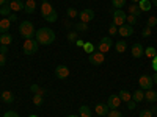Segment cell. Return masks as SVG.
<instances>
[{
    "label": "cell",
    "mask_w": 157,
    "mask_h": 117,
    "mask_svg": "<svg viewBox=\"0 0 157 117\" xmlns=\"http://www.w3.org/2000/svg\"><path fill=\"white\" fill-rule=\"evenodd\" d=\"M35 39H36V42L39 45H50L55 41V33H54V30H50L47 27H43L35 33Z\"/></svg>",
    "instance_id": "cell-1"
},
{
    "label": "cell",
    "mask_w": 157,
    "mask_h": 117,
    "mask_svg": "<svg viewBox=\"0 0 157 117\" xmlns=\"http://www.w3.org/2000/svg\"><path fill=\"white\" fill-rule=\"evenodd\" d=\"M19 33H21V36H22L24 39H33L36 30H35V27H33L32 22L24 20V22H21V25H19Z\"/></svg>",
    "instance_id": "cell-2"
},
{
    "label": "cell",
    "mask_w": 157,
    "mask_h": 117,
    "mask_svg": "<svg viewBox=\"0 0 157 117\" xmlns=\"http://www.w3.org/2000/svg\"><path fill=\"white\" fill-rule=\"evenodd\" d=\"M38 48H39V44L36 42V39H25L24 47H22V50H24L25 55H33V53H36Z\"/></svg>",
    "instance_id": "cell-3"
},
{
    "label": "cell",
    "mask_w": 157,
    "mask_h": 117,
    "mask_svg": "<svg viewBox=\"0 0 157 117\" xmlns=\"http://www.w3.org/2000/svg\"><path fill=\"white\" fill-rule=\"evenodd\" d=\"M113 45V41H112V37L110 36H105V37H102L101 41H99V45H98V51H101V53L105 55L107 51L112 48Z\"/></svg>",
    "instance_id": "cell-4"
},
{
    "label": "cell",
    "mask_w": 157,
    "mask_h": 117,
    "mask_svg": "<svg viewBox=\"0 0 157 117\" xmlns=\"http://www.w3.org/2000/svg\"><path fill=\"white\" fill-rule=\"evenodd\" d=\"M126 17H127V14H126L123 9H115L113 11V23L116 25V27L124 25L126 23Z\"/></svg>",
    "instance_id": "cell-5"
},
{
    "label": "cell",
    "mask_w": 157,
    "mask_h": 117,
    "mask_svg": "<svg viewBox=\"0 0 157 117\" xmlns=\"http://www.w3.org/2000/svg\"><path fill=\"white\" fill-rule=\"evenodd\" d=\"M138 84H140V89L148 90V89H152L154 80H152V76H149V75H141L138 78Z\"/></svg>",
    "instance_id": "cell-6"
},
{
    "label": "cell",
    "mask_w": 157,
    "mask_h": 117,
    "mask_svg": "<svg viewBox=\"0 0 157 117\" xmlns=\"http://www.w3.org/2000/svg\"><path fill=\"white\" fill-rule=\"evenodd\" d=\"M78 19H80V22L88 23V22H91V20L94 19V11H93V9H90V8L82 9L80 12H78Z\"/></svg>",
    "instance_id": "cell-7"
},
{
    "label": "cell",
    "mask_w": 157,
    "mask_h": 117,
    "mask_svg": "<svg viewBox=\"0 0 157 117\" xmlns=\"http://www.w3.org/2000/svg\"><path fill=\"white\" fill-rule=\"evenodd\" d=\"M104 61H105V56L101 51H94V53L90 55V62L93 66H101V64H104Z\"/></svg>",
    "instance_id": "cell-8"
},
{
    "label": "cell",
    "mask_w": 157,
    "mask_h": 117,
    "mask_svg": "<svg viewBox=\"0 0 157 117\" xmlns=\"http://www.w3.org/2000/svg\"><path fill=\"white\" fill-rule=\"evenodd\" d=\"M120 105H121V98H120V95L113 94V95L109 97V100H107V106H109L110 109H118V108H120Z\"/></svg>",
    "instance_id": "cell-9"
},
{
    "label": "cell",
    "mask_w": 157,
    "mask_h": 117,
    "mask_svg": "<svg viewBox=\"0 0 157 117\" xmlns=\"http://www.w3.org/2000/svg\"><path fill=\"white\" fill-rule=\"evenodd\" d=\"M130 53H132L134 58H141L143 55H145V48H143L141 44H134L132 47H130Z\"/></svg>",
    "instance_id": "cell-10"
},
{
    "label": "cell",
    "mask_w": 157,
    "mask_h": 117,
    "mask_svg": "<svg viewBox=\"0 0 157 117\" xmlns=\"http://www.w3.org/2000/svg\"><path fill=\"white\" fill-rule=\"evenodd\" d=\"M118 34H120V36H123V37L132 36V34H134V28L130 27V25L124 23V25H121V27H118Z\"/></svg>",
    "instance_id": "cell-11"
},
{
    "label": "cell",
    "mask_w": 157,
    "mask_h": 117,
    "mask_svg": "<svg viewBox=\"0 0 157 117\" xmlns=\"http://www.w3.org/2000/svg\"><path fill=\"white\" fill-rule=\"evenodd\" d=\"M55 76L57 78H60V80H64V78H68L69 76V69L66 67V66H58L57 69H55Z\"/></svg>",
    "instance_id": "cell-12"
},
{
    "label": "cell",
    "mask_w": 157,
    "mask_h": 117,
    "mask_svg": "<svg viewBox=\"0 0 157 117\" xmlns=\"http://www.w3.org/2000/svg\"><path fill=\"white\" fill-rule=\"evenodd\" d=\"M54 11H55L54 6H52L49 2H43V3H41V16H43L44 19H46L47 16H50Z\"/></svg>",
    "instance_id": "cell-13"
},
{
    "label": "cell",
    "mask_w": 157,
    "mask_h": 117,
    "mask_svg": "<svg viewBox=\"0 0 157 117\" xmlns=\"http://www.w3.org/2000/svg\"><path fill=\"white\" fill-rule=\"evenodd\" d=\"M94 111H96V114L98 115H107L109 114V111H110V108L107 106V103H105V105H104V103H98V105L94 106Z\"/></svg>",
    "instance_id": "cell-14"
},
{
    "label": "cell",
    "mask_w": 157,
    "mask_h": 117,
    "mask_svg": "<svg viewBox=\"0 0 157 117\" xmlns=\"http://www.w3.org/2000/svg\"><path fill=\"white\" fill-rule=\"evenodd\" d=\"M0 97H2L3 103H8V105H11V103L14 101V94H13L11 90H2Z\"/></svg>",
    "instance_id": "cell-15"
},
{
    "label": "cell",
    "mask_w": 157,
    "mask_h": 117,
    "mask_svg": "<svg viewBox=\"0 0 157 117\" xmlns=\"http://www.w3.org/2000/svg\"><path fill=\"white\" fill-rule=\"evenodd\" d=\"M24 11L27 12V14H33V12L36 11V2L35 0H27L24 5Z\"/></svg>",
    "instance_id": "cell-16"
},
{
    "label": "cell",
    "mask_w": 157,
    "mask_h": 117,
    "mask_svg": "<svg viewBox=\"0 0 157 117\" xmlns=\"http://www.w3.org/2000/svg\"><path fill=\"white\" fill-rule=\"evenodd\" d=\"M10 27H11V20H10L8 17L2 19V20H0V34H3V33H8Z\"/></svg>",
    "instance_id": "cell-17"
},
{
    "label": "cell",
    "mask_w": 157,
    "mask_h": 117,
    "mask_svg": "<svg viewBox=\"0 0 157 117\" xmlns=\"http://www.w3.org/2000/svg\"><path fill=\"white\" fill-rule=\"evenodd\" d=\"M24 5L25 3H22L21 0H13V2H10V8H11V11H24Z\"/></svg>",
    "instance_id": "cell-18"
},
{
    "label": "cell",
    "mask_w": 157,
    "mask_h": 117,
    "mask_svg": "<svg viewBox=\"0 0 157 117\" xmlns=\"http://www.w3.org/2000/svg\"><path fill=\"white\" fill-rule=\"evenodd\" d=\"M145 100L149 101V103H154L157 100V92H155V90H152V89H148L146 92H145Z\"/></svg>",
    "instance_id": "cell-19"
},
{
    "label": "cell",
    "mask_w": 157,
    "mask_h": 117,
    "mask_svg": "<svg viewBox=\"0 0 157 117\" xmlns=\"http://www.w3.org/2000/svg\"><path fill=\"white\" fill-rule=\"evenodd\" d=\"M11 42H13V34H10V33L0 34V44L2 45H10Z\"/></svg>",
    "instance_id": "cell-20"
},
{
    "label": "cell",
    "mask_w": 157,
    "mask_h": 117,
    "mask_svg": "<svg viewBox=\"0 0 157 117\" xmlns=\"http://www.w3.org/2000/svg\"><path fill=\"white\" fill-rule=\"evenodd\" d=\"M132 100L135 103H140L141 100H145V92H143V89H137L135 92L132 94Z\"/></svg>",
    "instance_id": "cell-21"
},
{
    "label": "cell",
    "mask_w": 157,
    "mask_h": 117,
    "mask_svg": "<svg viewBox=\"0 0 157 117\" xmlns=\"http://www.w3.org/2000/svg\"><path fill=\"white\" fill-rule=\"evenodd\" d=\"M78 115H80V117H91V108L86 106V105L80 106V108H78Z\"/></svg>",
    "instance_id": "cell-22"
},
{
    "label": "cell",
    "mask_w": 157,
    "mask_h": 117,
    "mask_svg": "<svg viewBox=\"0 0 157 117\" xmlns=\"http://www.w3.org/2000/svg\"><path fill=\"white\" fill-rule=\"evenodd\" d=\"M151 6H152V5H151V0H140V2H138V8H140L141 11H145V12L149 11Z\"/></svg>",
    "instance_id": "cell-23"
},
{
    "label": "cell",
    "mask_w": 157,
    "mask_h": 117,
    "mask_svg": "<svg viewBox=\"0 0 157 117\" xmlns=\"http://www.w3.org/2000/svg\"><path fill=\"white\" fill-rule=\"evenodd\" d=\"M82 48H83L85 53H88V55H91V53H94V51H96V45L93 42H85Z\"/></svg>",
    "instance_id": "cell-24"
},
{
    "label": "cell",
    "mask_w": 157,
    "mask_h": 117,
    "mask_svg": "<svg viewBox=\"0 0 157 117\" xmlns=\"http://www.w3.org/2000/svg\"><path fill=\"white\" fill-rule=\"evenodd\" d=\"M115 48H116L118 53H124V51L127 50V44H126V41H118L116 45H115Z\"/></svg>",
    "instance_id": "cell-25"
},
{
    "label": "cell",
    "mask_w": 157,
    "mask_h": 117,
    "mask_svg": "<svg viewBox=\"0 0 157 117\" xmlns=\"http://www.w3.org/2000/svg\"><path fill=\"white\" fill-rule=\"evenodd\" d=\"M129 14H132V16H135V17H138L140 14H141V9L138 8V5H130L129 6Z\"/></svg>",
    "instance_id": "cell-26"
},
{
    "label": "cell",
    "mask_w": 157,
    "mask_h": 117,
    "mask_svg": "<svg viewBox=\"0 0 157 117\" xmlns=\"http://www.w3.org/2000/svg\"><path fill=\"white\" fill-rule=\"evenodd\" d=\"M10 14H11V8H10V3H5L3 6H0V16L8 17Z\"/></svg>",
    "instance_id": "cell-27"
},
{
    "label": "cell",
    "mask_w": 157,
    "mask_h": 117,
    "mask_svg": "<svg viewBox=\"0 0 157 117\" xmlns=\"http://www.w3.org/2000/svg\"><path fill=\"white\" fill-rule=\"evenodd\" d=\"M118 95H120V98H121V101H130V100H132V95H130L129 92H127V90H120V94H118Z\"/></svg>",
    "instance_id": "cell-28"
},
{
    "label": "cell",
    "mask_w": 157,
    "mask_h": 117,
    "mask_svg": "<svg viewBox=\"0 0 157 117\" xmlns=\"http://www.w3.org/2000/svg\"><path fill=\"white\" fill-rule=\"evenodd\" d=\"M30 90H32L33 94H39V95H44V94H46V90H44L43 87H39L38 84H32V86H30Z\"/></svg>",
    "instance_id": "cell-29"
},
{
    "label": "cell",
    "mask_w": 157,
    "mask_h": 117,
    "mask_svg": "<svg viewBox=\"0 0 157 117\" xmlns=\"http://www.w3.org/2000/svg\"><path fill=\"white\" fill-rule=\"evenodd\" d=\"M32 100H33V103H35L36 106H41V105H43V101H44V97H43V95H39V94H33Z\"/></svg>",
    "instance_id": "cell-30"
},
{
    "label": "cell",
    "mask_w": 157,
    "mask_h": 117,
    "mask_svg": "<svg viewBox=\"0 0 157 117\" xmlns=\"http://www.w3.org/2000/svg\"><path fill=\"white\" fill-rule=\"evenodd\" d=\"M145 55H146L148 58H151V59H152V58L157 55V50H155L154 47H146V48H145Z\"/></svg>",
    "instance_id": "cell-31"
},
{
    "label": "cell",
    "mask_w": 157,
    "mask_h": 117,
    "mask_svg": "<svg viewBox=\"0 0 157 117\" xmlns=\"http://www.w3.org/2000/svg\"><path fill=\"white\" fill-rule=\"evenodd\" d=\"M75 31H88V23H85V22H77V23H75Z\"/></svg>",
    "instance_id": "cell-32"
},
{
    "label": "cell",
    "mask_w": 157,
    "mask_h": 117,
    "mask_svg": "<svg viewBox=\"0 0 157 117\" xmlns=\"http://www.w3.org/2000/svg\"><path fill=\"white\" fill-rule=\"evenodd\" d=\"M112 5L115 9H121L126 5V0H112Z\"/></svg>",
    "instance_id": "cell-33"
},
{
    "label": "cell",
    "mask_w": 157,
    "mask_h": 117,
    "mask_svg": "<svg viewBox=\"0 0 157 117\" xmlns=\"http://www.w3.org/2000/svg\"><path fill=\"white\" fill-rule=\"evenodd\" d=\"M66 14H68V17H69V19H74V17H77V16H78V11H77L75 8H72V6H71V8H68V9H66Z\"/></svg>",
    "instance_id": "cell-34"
},
{
    "label": "cell",
    "mask_w": 157,
    "mask_h": 117,
    "mask_svg": "<svg viewBox=\"0 0 157 117\" xmlns=\"http://www.w3.org/2000/svg\"><path fill=\"white\" fill-rule=\"evenodd\" d=\"M126 22H127V25H130V27H134V25L138 22V17H135V16H132V14H129V16L126 17Z\"/></svg>",
    "instance_id": "cell-35"
},
{
    "label": "cell",
    "mask_w": 157,
    "mask_h": 117,
    "mask_svg": "<svg viewBox=\"0 0 157 117\" xmlns=\"http://www.w3.org/2000/svg\"><path fill=\"white\" fill-rule=\"evenodd\" d=\"M78 39V31H69L68 33V41L69 42H75Z\"/></svg>",
    "instance_id": "cell-36"
},
{
    "label": "cell",
    "mask_w": 157,
    "mask_h": 117,
    "mask_svg": "<svg viewBox=\"0 0 157 117\" xmlns=\"http://www.w3.org/2000/svg\"><path fill=\"white\" fill-rule=\"evenodd\" d=\"M109 34H110V37H112V36H116V34H118V27H116L115 23H112L110 27H109Z\"/></svg>",
    "instance_id": "cell-37"
},
{
    "label": "cell",
    "mask_w": 157,
    "mask_h": 117,
    "mask_svg": "<svg viewBox=\"0 0 157 117\" xmlns=\"http://www.w3.org/2000/svg\"><path fill=\"white\" fill-rule=\"evenodd\" d=\"M155 25H157V17H149L148 19V22H146V27H149V28H152V27H155Z\"/></svg>",
    "instance_id": "cell-38"
},
{
    "label": "cell",
    "mask_w": 157,
    "mask_h": 117,
    "mask_svg": "<svg viewBox=\"0 0 157 117\" xmlns=\"http://www.w3.org/2000/svg\"><path fill=\"white\" fill-rule=\"evenodd\" d=\"M107 117H123V114L118 111V109H110L109 114H107Z\"/></svg>",
    "instance_id": "cell-39"
},
{
    "label": "cell",
    "mask_w": 157,
    "mask_h": 117,
    "mask_svg": "<svg viewBox=\"0 0 157 117\" xmlns=\"http://www.w3.org/2000/svg\"><path fill=\"white\" fill-rule=\"evenodd\" d=\"M57 19H58V14H57V11H54V12H52L50 16H47V17H46V20H47V22H55Z\"/></svg>",
    "instance_id": "cell-40"
},
{
    "label": "cell",
    "mask_w": 157,
    "mask_h": 117,
    "mask_svg": "<svg viewBox=\"0 0 157 117\" xmlns=\"http://www.w3.org/2000/svg\"><path fill=\"white\" fill-rule=\"evenodd\" d=\"M140 117H152V111L151 109H143L140 112Z\"/></svg>",
    "instance_id": "cell-41"
},
{
    "label": "cell",
    "mask_w": 157,
    "mask_h": 117,
    "mask_svg": "<svg viewBox=\"0 0 157 117\" xmlns=\"http://www.w3.org/2000/svg\"><path fill=\"white\" fill-rule=\"evenodd\" d=\"M3 117H21L16 111H6L5 114H3Z\"/></svg>",
    "instance_id": "cell-42"
},
{
    "label": "cell",
    "mask_w": 157,
    "mask_h": 117,
    "mask_svg": "<svg viewBox=\"0 0 157 117\" xmlns=\"http://www.w3.org/2000/svg\"><path fill=\"white\" fill-rule=\"evenodd\" d=\"M141 36H143V37H149V36H151V28H149V27H145V30L141 31Z\"/></svg>",
    "instance_id": "cell-43"
},
{
    "label": "cell",
    "mask_w": 157,
    "mask_h": 117,
    "mask_svg": "<svg viewBox=\"0 0 157 117\" xmlns=\"http://www.w3.org/2000/svg\"><path fill=\"white\" fill-rule=\"evenodd\" d=\"M6 64V56H5V53H0V67H3Z\"/></svg>",
    "instance_id": "cell-44"
},
{
    "label": "cell",
    "mask_w": 157,
    "mask_h": 117,
    "mask_svg": "<svg viewBox=\"0 0 157 117\" xmlns=\"http://www.w3.org/2000/svg\"><path fill=\"white\" fill-rule=\"evenodd\" d=\"M151 66H152V69H154V72H157V55L152 58V62H151Z\"/></svg>",
    "instance_id": "cell-45"
},
{
    "label": "cell",
    "mask_w": 157,
    "mask_h": 117,
    "mask_svg": "<svg viewBox=\"0 0 157 117\" xmlns=\"http://www.w3.org/2000/svg\"><path fill=\"white\" fill-rule=\"evenodd\" d=\"M135 105H137V103H135L134 100L127 101V109H135Z\"/></svg>",
    "instance_id": "cell-46"
},
{
    "label": "cell",
    "mask_w": 157,
    "mask_h": 117,
    "mask_svg": "<svg viewBox=\"0 0 157 117\" xmlns=\"http://www.w3.org/2000/svg\"><path fill=\"white\" fill-rule=\"evenodd\" d=\"M6 51H8V45H2V47H0V53H5L6 55Z\"/></svg>",
    "instance_id": "cell-47"
},
{
    "label": "cell",
    "mask_w": 157,
    "mask_h": 117,
    "mask_svg": "<svg viewBox=\"0 0 157 117\" xmlns=\"http://www.w3.org/2000/svg\"><path fill=\"white\" fill-rule=\"evenodd\" d=\"M8 19H10L11 22H16V20H17V16H16V14H10V16H8Z\"/></svg>",
    "instance_id": "cell-48"
},
{
    "label": "cell",
    "mask_w": 157,
    "mask_h": 117,
    "mask_svg": "<svg viewBox=\"0 0 157 117\" xmlns=\"http://www.w3.org/2000/svg\"><path fill=\"white\" fill-rule=\"evenodd\" d=\"M83 44H85V42L82 41V39H77V41H75V45H77V47H83Z\"/></svg>",
    "instance_id": "cell-49"
},
{
    "label": "cell",
    "mask_w": 157,
    "mask_h": 117,
    "mask_svg": "<svg viewBox=\"0 0 157 117\" xmlns=\"http://www.w3.org/2000/svg\"><path fill=\"white\" fill-rule=\"evenodd\" d=\"M152 80H154V84H157V72L154 73V76H152Z\"/></svg>",
    "instance_id": "cell-50"
},
{
    "label": "cell",
    "mask_w": 157,
    "mask_h": 117,
    "mask_svg": "<svg viewBox=\"0 0 157 117\" xmlns=\"http://www.w3.org/2000/svg\"><path fill=\"white\" fill-rule=\"evenodd\" d=\"M151 5H154V6H157V0H151Z\"/></svg>",
    "instance_id": "cell-51"
},
{
    "label": "cell",
    "mask_w": 157,
    "mask_h": 117,
    "mask_svg": "<svg viewBox=\"0 0 157 117\" xmlns=\"http://www.w3.org/2000/svg\"><path fill=\"white\" fill-rule=\"evenodd\" d=\"M5 3H6V0H0V6H3Z\"/></svg>",
    "instance_id": "cell-52"
},
{
    "label": "cell",
    "mask_w": 157,
    "mask_h": 117,
    "mask_svg": "<svg viewBox=\"0 0 157 117\" xmlns=\"http://www.w3.org/2000/svg\"><path fill=\"white\" fill-rule=\"evenodd\" d=\"M130 2H134V3H138V2H140V0H130Z\"/></svg>",
    "instance_id": "cell-53"
},
{
    "label": "cell",
    "mask_w": 157,
    "mask_h": 117,
    "mask_svg": "<svg viewBox=\"0 0 157 117\" xmlns=\"http://www.w3.org/2000/svg\"><path fill=\"white\" fill-rule=\"evenodd\" d=\"M68 117H80V115H72V114H71V115H68Z\"/></svg>",
    "instance_id": "cell-54"
},
{
    "label": "cell",
    "mask_w": 157,
    "mask_h": 117,
    "mask_svg": "<svg viewBox=\"0 0 157 117\" xmlns=\"http://www.w3.org/2000/svg\"><path fill=\"white\" fill-rule=\"evenodd\" d=\"M29 117H38V115H35V114H33V115H29Z\"/></svg>",
    "instance_id": "cell-55"
},
{
    "label": "cell",
    "mask_w": 157,
    "mask_h": 117,
    "mask_svg": "<svg viewBox=\"0 0 157 117\" xmlns=\"http://www.w3.org/2000/svg\"><path fill=\"white\" fill-rule=\"evenodd\" d=\"M43 2H49V0H43Z\"/></svg>",
    "instance_id": "cell-56"
},
{
    "label": "cell",
    "mask_w": 157,
    "mask_h": 117,
    "mask_svg": "<svg viewBox=\"0 0 157 117\" xmlns=\"http://www.w3.org/2000/svg\"><path fill=\"white\" fill-rule=\"evenodd\" d=\"M6 2H13V0H6Z\"/></svg>",
    "instance_id": "cell-57"
},
{
    "label": "cell",
    "mask_w": 157,
    "mask_h": 117,
    "mask_svg": "<svg viewBox=\"0 0 157 117\" xmlns=\"http://www.w3.org/2000/svg\"><path fill=\"white\" fill-rule=\"evenodd\" d=\"M155 112H157V109H155Z\"/></svg>",
    "instance_id": "cell-58"
}]
</instances>
